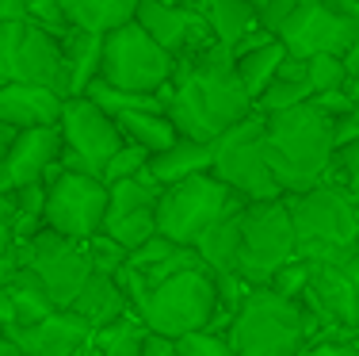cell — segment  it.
I'll return each instance as SVG.
<instances>
[{"instance_id": "cell-12", "label": "cell", "mask_w": 359, "mask_h": 356, "mask_svg": "<svg viewBox=\"0 0 359 356\" xmlns=\"http://www.w3.org/2000/svg\"><path fill=\"white\" fill-rule=\"evenodd\" d=\"M107 218V184L96 176H73L62 173L46 188V215L42 226L69 242H88L104 230Z\"/></svg>"}, {"instance_id": "cell-48", "label": "cell", "mask_w": 359, "mask_h": 356, "mask_svg": "<svg viewBox=\"0 0 359 356\" xmlns=\"http://www.w3.org/2000/svg\"><path fill=\"white\" fill-rule=\"evenodd\" d=\"M344 70H348V81H352L355 73H359V39L352 42V50L344 54Z\"/></svg>"}, {"instance_id": "cell-31", "label": "cell", "mask_w": 359, "mask_h": 356, "mask_svg": "<svg viewBox=\"0 0 359 356\" xmlns=\"http://www.w3.org/2000/svg\"><path fill=\"white\" fill-rule=\"evenodd\" d=\"M310 100H313L310 84H287V81H271L268 88L260 92V100L252 104V112H256V115H264V119H271V115L294 112V107L310 104Z\"/></svg>"}, {"instance_id": "cell-13", "label": "cell", "mask_w": 359, "mask_h": 356, "mask_svg": "<svg viewBox=\"0 0 359 356\" xmlns=\"http://www.w3.org/2000/svg\"><path fill=\"white\" fill-rule=\"evenodd\" d=\"M359 39V20L337 12L329 0H302L294 8V15L287 20V27L279 31V42L290 58H318L332 54L344 58L352 50V42Z\"/></svg>"}, {"instance_id": "cell-22", "label": "cell", "mask_w": 359, "mask_h": 356, "mask_svg": "<svg viewBox=\"0 0 359 356\" xmlns=\"http://www.w3.org/2000/svg\"><path fill=\"white\" fill-rule=\"evenodd\" d=\"M138 4L142 0H62V12H65V23L73 31L107 39L111 31L134 23Z\"/></svg>"}, {"instance_id": "cell-33", "label": "cell", "mask_w": 359, "mask_h": 356, "mask_svg": "<svg viewBox=\"0 0 359 356\" xmlns=\"http://www.w3.org/2000/svg\"><path fill=\"white\" fill-rule=\"evenodd\" d=\"M145 169H149V154H145L142 146L123 142V146H118V154L104 165V176H100V180L111 188V184H118V180H138Z\"/></svg>"}, {"instance_id": "cell-25", "label": "cell", "mask_w": 359, "mask_h": 356, "mask_svg": "<svg viewBox=\"0 0 359 356\" xmlns=\"http://www.w3.org/2000/svg\"><path fill=\"white\" fill-rule=\"evenodd\" d=\"M65 50V70H69V100L84 96L88 84L100 81V65H104V39L84 35V31H65L62 35Z\"/></svg>"}, {"instance_id": "cell-7", "label": "cell", "mask_w": 359, "mask_h": 356, "mask_svg": "<svg viewBox=\"0 0 359 356\" xmlns=\"http://www.w3.org/2000/svg\"><path fill=\"white\" fill-rule=\"evenodd\" d=\"M241 253H237V276L249 287H268L279 268L298 261V242L290 226L287 199L245 203L241 211Z\"/></svg>"}, {"instance_id": "cell-32", "label": "cell", "mask_w": 359, "mask_h": 356, "mask_svg": "<svg viewBox=\"0 0 359 356\" xmlns=\"http://www.w3.org/2000/svg\"><path fill=\"white\" fill-rule=\"evenodd\" d=\"M344 88H348L344 58H332V54L310 58V92L313 96H329V92H344Z\"/></svg>"}, {"instance_id": "cell-49", "label": "cell", "mask_w": 359, "mask_h": 356, "mask_svg": "<svg viewBox=\"0 0 359 356\" xmlns=\"http://www.w3.org/2000/svg\"><path fill=\"white\" fill-rule=\"evenodd\" d=\"M344 272H348V279H352V284H355V291H359V249L352 253V261L344 265Z\"/></svg>"}, {"instance_id": "cell-10", "label": "cell", "mask_w": 359, "mask_h": 356, "mask_svg": "<svg viewBox=\"0 0 359 356\" xmlns=\"http://www.w3.org/2000/svg\"><path fill=\"white\" fill-rule=\"evenodd\" d=\"M0 81L35 84L69 100V70H65L62 39L35 23H4L0 27Z\"/></svg>"}, {"instance_id": "cell-53", "label": "cell", "mask_w": 359, "mask_h": 356, "mask_svg": "<svg viewBox=\"0 0 359 356\" xmlns=\"http://www.w3.org/2000/svg\"><path fill=\"white\" fill-rule=\"evenodd\" d=\"M165 4H195V0H165Z\"/></svg>"}, {"instance_id": "cell-37", "label": "cell", "mask_w": 359, "mask_h": 356, "mask_svg": "<svg viewBox=\"0 0 359 356\" xmlns=\"http://www.w3.org/2000/svg\"><path fill=\"white\" fill-rule=\"evenodd\" d=\"M310 272L313 268L306 265V261H290L287 268H279L276 276H271V291L279 295V299H290V303H302V295L310 291Z\"/></svg>"}, {"instance_id": "cell-46", "label": "cell", "mask_w": 359, "mask_h": 356, "mask_svg": "<svg viewBox=\"0 0 359 356\" xmlns=\"http://www.w3.org/2000/svg\"><path fill=\"white\" fill-rule=\"evenodd\" d=\"M15 138H20V131H12V126H8V123H0V161H4L8 154H12Z\"/></svg>"}, {"instance_id": "cell-27", "label": "cell", "mask_w": 359, "mask_h": 356, "mask_svg": "<svg viewBox=\"0 0 359 356\" xmlns=\"http://www.w3.org/2000/svg\"><path fill=\"white\" fill-rule=\"evenodd\" d=\"M118 134H123V142H130V146H142L149 157L165 154V150H172L180 142L176 126L168 123V115H153V112H130V115H118Z\"/></svg>"}, {"instance_id": "cell-19", "label": "cell", "mask_w": 359, "mask_h": 356, "mask_svg": "<svg viewBox=\"0 0 359 356\" xmlns=\"http://www.w3.org/2000/svg\"><path fill=\"white\" fill-rule=\"evenodd\" d=\"M65 100L50 88L35 84H0V123L12 131H46V126L62 123Z\"/></svg>"}, {"instance_id": "cell-15", "label": "cell", "mask_w": 359, "mask_h": 356, "mask_svg": "<svg viewBox=\"0 0 359 356\" xmlns=\"http://www.w3.org/2000/svg\"><path fill=\"white\" fill-rule=\"evenodd\" d=\"M134 23L157 42L165 54L184 58L187 50L210 42V31L203 23V15L195 12V4H165V0H142Z\"/></svg>"}, {"instance_id": "cell-55", "label": "cell", "mask_w": 359, "mask_h": 356, "mask_svg": "<svg viewBox=\"0 0 359 356\" xmlns=\"http://www.w3.org/2000/svg\"><path fill=\"white\" fill-rule=\"evenodd\" d=\"M0 84H4V81H0Z\"/></svg>"}, {"instance_id": "cell-20", "label": "cell", "mask_w": 359, "mask_h": 356, "mask_svg": "<svg viewBox=\"0 0 359 356\" xmlns=\"http://www.w3.org/2000/svg\"><path fill=\"white\" fill-rule=\"evenodd\" d=\"M69 310L92 329V334H100V329H107V326H115V322L134 315L126 295H123V287L115 284V276H100V272L88 276V284H84L81 295L69 303Z\"/></svg>"}, {"instance_id": "cell-35", "label": "cell", "mask_w": 359, "mask_h": 356, "mask_svg": "<svg viewBox=\"0 0 359 356\" xmlns=\"http://www.w3.org/2000/svg\"><path fill=\"white\" fill-rule=\"evenodd\" d=\"M325 184H337V188H344L352 199H359V142L332 154V165H329Z\"/></svg>"}, {"instance_id": "cell-17", "label": "cell", "mask_w": 359, "mask_h": 356, "mask_svg": "<svg viewBox=\"0 0 359 356\" xmlns=\"http://www.w3.org/2000/svg\"><path fill=\"white\" fill-rule=\"evenodd\" d=\"M57 157H62V131H57V126L23 131L20 138H15L12 154L0 161V192L12 196V192H20V188L42 184V173H46Z\"/></svg>"}, {"instance_id": "cell-1", "label": "cell", "mask_w": 359, "mask_h": 356, "mask_svg": "<svg viewBox=\"0 0 359 356\" xmlns=\"http://www.w3.org/2000/svg\"><path fill=\"white\" fill-rule=\"evenodd\" d=\"M161 96L168 123L187 142H218L226 131L252 115V100L237 81L233 54L215 39L176 58L172 84Z\"/></svg>"}, {"instance_id": "cell-40", "label": "cell", "mask_w": 359, "mask_h": 356, "mask_svg": "<svg viewBox=\"0 0 359 356\" xmlns=\"http://www.w3.org/2000/svg\"><path fill=\"white\" fill-rule=\"evenodd\" d=\"M298 4H302V0H268V4H264L260 12H256V15H260V27L268 31L271 39H279V31L287 27V20L294 15V8H298Z\"/></svg>"}, {"instance_id": "cell-2", "label": "cell", "mask_w": 359, "mask_h": 356, "mask_svg": "<svg viewBox=\"0 0 359 356\" xmlns=\"http://www.w3.org/2000/svg\"><path fill=\"white\" fill-rule=\"evenodd\" d=\"M332 123L337 119L325 115L313 100L294 107V112L268 119V126H264V154H268V169L283 196H302V192L325 184L332 154H337Z\"/></svg>"}, {"instance_id": "cell-30", "label": "cell", "mask_w": 359, "mask_h": 356, "mask_svg": "<svg viewBox=\"0 0 359 356\" xmlns=\"http://www.w3.org/2000/svg\"><path fill=\"white\" fill-rule=\"evenodd\" d=\"M104 234L111 242H118L126 253H134L138 245H145L157 234V211H142V215H118V218H104Z\"/></svg>"}, {"instance_id": "cell-44", "label": "cell", "mask_w": 359, "mask_h": 356, "mask_svg": "<svg viewBox=\"0 0 359 356\" xmlns=\"http://www.w3.org/2000/svg\"><path fill=\"white\" fill-rule=\"evenodd\" d=\"M142 356H180V349H176V341H172V337L149 334V337H145V349H142Z\"/></svg>"}, {"instance_id": "cell-29", "label": "cell", "mask_w": 359, "mask_h": 356, "mask_svg": "<svg viewBox=\"0 0 359 356\" xmlns=\"http://www.w3.org/2000/svg\"><path fill=\"white\" fill-rule=\"evenodd\" d=\"M145 337H149V329L142 326L138 315H130L115 322V326L100 329V334H92V349H96V356H142Z\"/></svg>"}, {"instance_id": "cell-26", "label": "cell", "mask_w": 359, "mask_h": 356, "mask_svg": "<svg viewBox=\"0 0 359 356\" xmlns=\"http://www.w3.org/2000/svg\"><path fill=\"white\" fill-rule=\"evenodd\" d=\"M283 58H287V50H283V42H279V39H268V42H260V46H252V50L233 54L237 81H241L245 96H249L252 104L260 100V92L268 88L271 81H276L279 62H283Z\"/></svg>"}, {"instance_id": "cell-9", "label": "cell", "mask_w": 359, "mask_h": 356, "mask_svg": "<svg viewBox=\"0 0 359 356\" xmlns=\"http://www.w3.org/2000/svg\"><path fill=\"white\" fill-rule=\"evenodd\" d=\"M176 58L165 54L138 23L111 31L104 39V65H100V81L118 92H134V96H161L172 84Z\"/></svg>"}, {"instance_id": "cell-43", "label": "cell", "mask_w": 359, "mask_h": 356, "mask_svg": "<svg viewBox=\"0 0 359 356\" xmlns=\"http://www.w3.org/2000/svg\"><path fill=\"white\" fill-rule=\"evenodd\" d=\"M276 81H287V84H310V62L306 58H283L279 62V73H276Z\"/></svg>"}, {"instance_id": "cell-50", "label": "cell", "mask_w": 359, "mask_h": 356, "mask_svg": "<svg viewBox=\"0 0 359 356\" xmlns=\"http://www.w3.org/2000/svg\"><path fill=\"white\" fill-rule=\"evenodd\" d=\"M0 356H20V349L8 341V334H0Z\"/></svg>"}, {"instance_id": "cell-24", "label": "cell", "mask_w": 359, "mask_h": 356, "mask_svg": "<svg viewBox=\"0 0 359 356\" xmlns=\"http://www.w3.org/2000/svg\"><path fill=\"white\" fill-rule=\"evenodd\" d=\"M245 211V207H241ZM241 211H233V215H226L222 223H215L207 234L195 242V253H199L203 268H207L210 276H229L237 272V253H241Z\"/></svg>"}, {"instance_id": "cell-11", "label": "cell", "mask_w": 359, "mask_h": 356, "mask_svg": "<svg viewBox=\"0 0 359 356\" xmlns=\"http://www.w3.org/2000/svg\"><path fill=\"white\" fill-rule=\"evenodd\" d=\"M20 268H31L42 279V287L57 303V310H69V303L81 295V287L92 276L84 242H69V237L46 230V226L39 234H31L27 242H20Z\"/></svg>"}, {"instance_id": "cell-8", "label": "cell", "mask_w": 359, "mask_h": 356, "mask_svg": "<svg viewBox=\"0 0 359 356\" xmlns=\"http://www.w3.org/2000/svg\"><path fill=\"white\" fill-rule=\"evenodd\" d=\"M264 126H268V119L252 112L215 142V169L210 173L245 203L283 199V192H279L276 176L268 169V154H264Z\"/></svg>"}, {"instance_id": "cell-51", "label": "cell", "mask_w": 359, "mask_h": 356, "mask_svg": "<svg viewBox=\"0 0 359 356\" xmlns=\"http://www.w3.org/2000/svg\"><path fill=\"white\" fill-rule=\"evenodd\" d=\"M348 96H352V104H359V73L348 81Z\"/></svg>"}, {"instance_id": "cell-54", "label": "cell", "mask_w": 359, "mask_h": 356, "mask_svg": "<svg viewBox=\"0 0 359 356\" xmlns=\"http://www.w3.org/2000/svg\"><path fill=\"white\" fill-rule=\"evenodd\" d=\"M355 203V226H359V199H352Z\"/></svg>"}, {"instance_id": "cell-47", "label": "cell", "mask_w": 359, "mask_h": 356, "mask_svg": "<svg viewBox=\"0 0 359 356\" xmlns=\"http://www.w3.org/2000/svg\"><path fill=\"white\" fill-rule=\"evenodd\" d=\"M12 218H15V203H12V196H4V192H0V230H4V226H12Z\"/></svg>"}, {"instance_id": "cell-45", "label": "cell", "mask_w": 359, "mask_h": 356, "mask_svg": "<svg viewBox=\"0 0 359 356\" xmlns=\"http://www.w3.org/2000/svg\"><path fill=\"white\" fill-rule=\"evenodd\" d=\"M4 23H27V0H0V27Z\"/></svg>"}, {"instance_id": "cell-6", "label": "cell", "mask_w": 359, "mask_h": 356, "mask_svg": "<svg viewBox=\"0 0 359 356\" xmlns=\"http://www.w3.org/2000/svg\"><path fill=\"white\" fill-rule=\"evenodd\" d=\"M215 276L207 268H191V272H180L165 284L149 287V299H145L138 318L149 334L180 341L187 334H203L215 326Z\"/></svg>"}, {"instance_id": "cell-3", "label": "cell", "mask_w": 359, "mask_h": 356, "mask_svg": "<svg viewBox=\"0 0 359 356\" xmlns=\"http://www.w3.org/2000/svg\"><path fill=\"white\" fill-rule=\"evenodd\" d=\"M298 242V261L344 268L359 249L355 203L337 184H318L302 196H283Z\"/></svg>"}, {"instance_id": "cell-42", "label": "cell", "mask_w": 359, "mask_h": 356, "mask_svg": "<svg viewBox=\"0 0 359 356\" xmlns=\"http://www.w3.org/2000/svg\"><path fill=\"white\" fill-rule=\"evenodd\" d=\"M332 142H337V150L355 146L359 142V104H352V112H344L337 123H332Z\"/></svg>"}, {"instance_id": "cell-23", "label": "cell", "mask_w": 359, "mask_h": 356, "mask_svg": "<svg viewBox=\"0 0 359 356\" xmlns=\"http://www.w3.org/2000/svg\"><path fill=\"white\" fill-rule=\"evenodd\" d=\"M210 169H215V142H187V138H180L172 150L149 157L145 176H149L153 184H161V188H168V184H180V180H187V176L210 173Z\"/></svg>"}, {"instance_id": "cell-14", "label": "cell", "mask_w": 359, "mask_h": 356, "mask_svg": "<svg viewBox=\"0 0 359 356\" xmlns=\"http://www.w3.org/2000/svg\"><path fill=\"white\" fill-rule=\"evenodd\" d=\"M57 131H62V146L69 150V154L81 157L96 176H104V165L118 154V146H123L118 123L111 115L100 112L96 104H88L84 96L65 100Z\"/></svg>"}, {"instance_id": "cell-34", "label": "cell", "mask_w": 359, "mask_h": 356, "mask_svg": "<svg viewBox=\"0 0 359 356\" xmlns=\"http://www.w3.org/2000/svg\"><path fill=\"white\" fill-rule=\"evenodd\" d=\"M84 249H88L92 272H100V276H118V268H126V257H130V253H126L118 242H111L104 230H100L96 237H88Z\"/></svg>"}, {"instance_id": "cell-4", "label": "cell", "mask_w": 359, "mask_h": 356, "mask_svg": "<svg viewBox=\"0 0 359 356\" xmlns=\"http://www.w3.org/2000/svg\"><path fill=\"white\" fill-rule=\"evenodd\" d=\"M226 341L237 356H302L306 315L298 303L279 299L271 287H256L229 322Z\"/></svg>"}, {"instance_id": "cell-21", "label": "cell", "mask_w": 359, "mask_h": 356, "mask_svg": "<svg viewBox=\"0 0 359 356\" xmlns=\"http://www.w3.org/2000/svg\"><path fill=\"white\" fill-rule=\"evenodd\" d=\"M195 12L203 15L210 39H215L218 46H226L229 54H233L249 35L264 31L256 8H249L245 0H195Z\"/></svg>"}, {"instance_id": "cell-36", "label": "cell", "mask_w": 359, "mask_h": 356, "mask_svg": "<svg viewBox=\"0 0 359 356\" xmlns=\"http://www.w3.org/2000/svg\"><path fill=\"white\" fill-rule=\"evenodd\" d=\"M180 249L176 242H168V237H161V234H153L149 242L145 245H138V249L130 253V257H126V268H134V272H142V276H149L153 268H161L165 265L168 257H172V253ZM187 249V245H184Z\"/></svg>"}, {"instance_id": "cell-18", "label": "cell", "mask_w": 359, "mask_h": 356, "mask_svg": "<svg viewBox=\"0 0 359 356\" xmlns=\"http://www.w3.org/2000/svg\"><path fill=\"white\" fill-rule=\"evenodd\" d=\"M310 291L302 295L298 307H306L310 315H318L325 326H344L359 329V291L348 279L344 268L332 265H310Z\"/></svg>"}, {"instance_id": "cell-39", "label": "cell", "mask_w": 359, "mask_h": 356, "mask_svg": "<svg viewBox=\"0 0 359 356\" xmlns=\"http://www.w3.org/2000/svg\"><path fill=\"white\" fill-rule=\"evenodd\" d=\"M27 23H35V27L50 31V35H57V39L69 31L65 12H62V0H27Z\"/></svg>"}, {"instance_id": "cell-38", "label": "cell", "mask_w": 359, "mask_h": 356, "mask_svg": "<svg viewBox=\"0 0 359 356\" xmlns=\"http://www.w3.org/2000/svg\"><path fill=\"white\" fill-rule=\"evenodd\" d=\"M180 356H237L229 349L226 334H215V329H203V334H187L176 341Z\"/></svg>"}, {"instance_id": "cell-41", "label": "cell", "mask_w": 359, "mask_h": 356, "mask_svg": "<svg viewBox=\"0 0 359 356\" xmlns=\"http://www.w3.org/2000/svg\"><path fill=\"white\" fill-rule=\"evenodd\" d=\"M15 272H20V242H15L12 226H4L0 230V291H8Z\"/></svg>"}, {"instance_id": "cell-28", "label": "cell", "mask_w": 359, "mask_h": 356, "mask_svg": "<svg viewBox=\"0 0 359 356\" xmlns=\"http://www.w3.org/2000/svg\"><path fill=\"white\" fill-rule=\"evenodd\" d=\"M8 303H12L15 326H35V322L57 315V303L50 299V291L42 287V279L31 268H20L8 284Z\"/></svg>"}, {"instance_id": "cell-5", "label": "cell", "mask_w": 359, "mask_h": 356, "mask_svg": "<svg viewBox=\"0 0 359 356\" xmlns=\"http://www.w3.org/2000/svg\"><path fill=\"white\" fill-rule=\"evenodd\" d=\"M241 207H245V199L233 196L215 173L187 176V180L168 184V188L161 192L157 234L168 237V242H176V245L195 249V242H199L210 226L222 223L226 215H233V211H241Z\"/></svg>"}, {"instance_id": "cell-52", "label": "cell", "mask_w": 359, "mask_h": 356, "mask_svg": "<svg viewBox=\"0 0 359 356\" xmlns=\"http://www.w3.org/2000/svg\"><path fill=\"white\" fill-rule=\"evenodd\" d=\"M245 4H249V8H256V12H260V8L268 4V0H245Z\"/></svg>"}, {"instance_id": "cell-16", "label": "cell", "mask_w": 359, "mask_h": 356, "mask_svg": "<svg viewBox=\"0 0 359 356\" xmlns=\"http://www.w3.org/2000/svg\"><path fill=\"white\" fill-rule=\"evenodd\" d=\"M4 334L20 356H81L92 345V329L73 310H57L35 326H12Z\"/></svg>"}]
</instances>
